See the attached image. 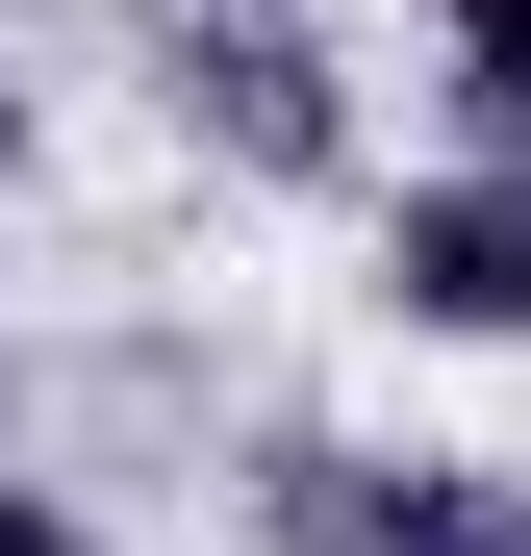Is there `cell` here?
<instances>
[{"mask_svg": "<svg viewBox=\"0 0 531 556\" xmlns=\"http://www.w3.org/2000/svg\"><path fill=\"white\" fill-rule=\"evenodd\" d=\"M152 102H177V152H228L253 203H329L354 177V76H329L304 0H152Z\"/></svg>", "mask_w": 531, "mask_h": 556, "instance_id": "6da1fadb", "label": "cell"}, {"mask_svg": "<svg viewBox=\"0 0 531 556\" xmlns=\"http://www.w3.org/2000/svg\"><path fill=\"white\" fill-rule=\"evenodd\" d=\"M0 430H26V329H0Z\"/></svg>", "mask_w": 531, "mask_h": 556, "instance_id": "52a82bcc", "label": "cell"}, {"mask_svg": "<svg viewBox=\"0 0 531 556\" xmlns=\"http://www.w3.org/2000/svg\"><path fill=\"white\" fill-rule=\"evenodd\" d=\"M380 304H405L430 354H531V152L405 177V203H380Z\"/></svg>", "mask_w": 531, "mask_h": 556, "instance_id": "3957f363", "label": "cell"}, {"mask_svg": "<svg viewBox=\"0 0 531 556\" xmlns=\"http://www.w3.org/2000/svg\"><path fill=\"white\" fill-rule=\"evenodd\" d=\"M0 556H102V506H51V481H0Z\"/></svg>", "mask_w": 531, "mask_h": 556, "instance_id": "5b68a950", "label": "cell"}, {"mask_svg": "<svg viewBox=\"0 0 531 556\" xmlns=\"http://www.w3.org/2000/svg\"><path fill=\"white\" fill-rule=\"evenodd\" d=\"M430 76H456L481 152H531V0H430Z\"/></svg>", "mask_w": 531, "mask_h": 556, "instance_id": "277c9868", "label": "cell"}, {"mask_svg": "<svg viewBox=\"0 0 531 556\" xmlns=\"http://www.w3.org/2000/svg\"><path fill=\"white\" fill-rule=\"evenodd\" d=\"M253 531H279V556H531V481H506V455L279 430V455H253Z\"/></svg>", "mask_w": 531, "mask_h": 556, "instance_id": "7a4b0ae2", "label": "cell"}, {"mask_svg": "<svg viewBox=\"0 0 531 556\" xmlns=\"http://www.w3.org/2000/svg\"><path fill=\"white\" fill-rule=\"evenodd\" d=\"M26 152H51V102H26V76H0V203H26Z\"/></svg>", "mask_w": 531, "mask_h": 556, "instance_id": "8992f818", "label": "cell"}]
</instances>
